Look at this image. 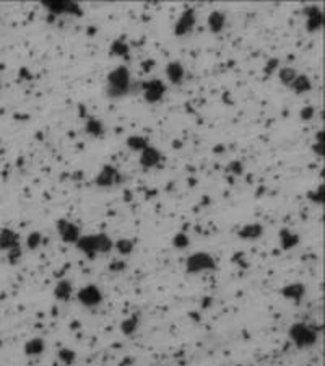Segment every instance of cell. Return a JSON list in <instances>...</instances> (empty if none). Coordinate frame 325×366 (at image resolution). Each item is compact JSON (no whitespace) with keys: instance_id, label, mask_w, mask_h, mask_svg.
Wrapping results in <instances>:
<instances>
[{"instance_id":"16","label":"cell","mask_w":325,"mask_h":366,"mask_svg":"<svg viewBox=\"0 0 325 366\" xmlns=\"http://www.w3.org/2000/svg\"><path fill=\"white\" fill-rule=\"evenodd\" d=\"M278 241H280V246H281L283 251H291V249L298 247L301 238H299V235H298V233H294L293 230L283 228L278 233Z\"/></svg>"},{"instance_id":"35","label":"cell","mask_w":325,"mask_h":366,"mask_svg":"<svg viewBox=\"0 0 325 366\" xmlns=\"http://www.w3.org/2000/svg\"><path fill=\"white\" fill-rule=\"evenodd\" d=\"M312 152L315 153V156L323 158L325 156V142H315L312 145Z\"/></svg>"},{"instance_id":"28","label":"cell","mask_w":325,"mask_h":366,"mask_svg":"<svg viewBox=\"0 0 325 366\" xmlns=\"http://www.w3.org/2000/svg\"><path fill=\"white\" fill-rule=\"evenodd\" d=\"M298 77V70L294 67H281L278 69V78L285 87H289L293 80Z\"/></svg>"},{"instance_id":"8","label":"cell","mask_w":325,"mask_h":366,"mask_svg":"<svg viewBox=\"0 0 325 366\" xmlns=\"http://www.w3.org/2000/svg\"><path fill=\"white\" fill-rule=\"evenodd\" d=\"M197 23V13L194 8H187V10L182 12V15L179 16V20L174 24V35L178 38H182L189 35L190 31L195 28Z\"/></svg>"},{"instance_id":"14","label":"cell","mask_w":325,"mask_h":366,"mask_svg":"<svg viewBox=\"0 0 325 366\" xmlns=\"http://www.w3.org/2000/svg\"><path fill=\"white\" fill-rule=\"evenodd\" d=\"M20 247V236L18 233L12 228H2L0 230V251L10 252L12 249Z\"/></svg>"},{"instance_id":"21","label":"cell","mask_w":325,"mask_h":366,"mask_svg":"<svg viewBox=\"0 0 325 366\" xmlns=\"http://www.w3.org/2000/svg\"><path fill=\"white\" fill-rule=\"evenodd\" d=\"M138 326H140L138 314H132V316H129V318H126L121 322V332L124 335L130 337V335H133L138 330Z\"/></svg>"},{"instance_id":"4","label":"cell","mask_w":325,"mask_h":366,"mask_svg":"<svg viewBox=\"0 0 325 366\" xmlns=\"http://www.w3.org/2000/svg\"><path fill=\"white\" fill-rule=\"evenodd\" d=\"M77 299L80 301V304L85 307H96L103 303L104 295H103V290L98 285L90 284V285H85L83 288L78 290Z\"/></svg>"},{"instance_id":"24","label":"cell","mask_w":325,"mask_h":366,"mask_svg":"<svg viewBox=\"0 0 325 366\" xmlns=\"http://www.w3.org/2000/svg\"><path fill=\"white\" fill-rule=\"evenodd\" d=\"M96 247H98V254H107L114 249V241L111 239V236H107L106 233H96Z\"/></svg>"},{"instance_id":"25","label":"cell","mask_w":325,"mask_h":366,"mask_svg":"<svg viewBox=\"0 0 325 366\" xmlns=\"http://www.w3.org/2000/svg\"><path fill=\"white\" fill-rule=\"evenodd\" d=\"M114 249L121 256H130L133 252V249H135V243H133L130 238H121L114 243Z\"/></svg>"},{"instance_id":"18","label":"cell","mask_w":325,"mask_h":366,"mask_svg":"<svg viewBox=\"0 0 325 366\" xmlns=\"http://www.w3.org/2000/svg\"><path fill=\"white\" fill-rule=\"evenodd\" d=\"M72 295H73V284L70 280L64 278L61 281H57V285L54 288V296L59 299V301H69Z\"/></svg>"},{"instance_id":"37","label":"cell","mask_w":325,"mask_h":366,"mask_svg":"<svg viewBox=\"0 0 325 366\" xmlns=\"http://www.w3.org/2000/svg\"><path fill=\"white\" fill-rule=\"evenodd\" d=\"M153 65H155V61H146V62H143V70L145 72H150L153 69Z\"/></svg>"},{"instance_id":"33","label":"cell","mask_w":325,"mask_h":366,"mask_svg":"<svg viewBox=\"0 0 325 366\" xmlns=\"http://www.w3.org/2000/svg\"><path fill=\"white\" fill-rule=\"evenodd\" d=\"M314 116H315V107L314 106H304L301 112H299V118H301L303 121H311L314 119Z\"/></svg>"},{"instance_id":"9","label":"cell","mask_w":325,"mask_h":366,"mask_svg":"<svg viewBox=\"0 0 325 366\" xmlns=\"http://www.w3.org/2000/svg\"><path fill=\"white\" fill-rule=\"evenodd\" d=\"M306 15V30L309 33H315L323 26V12L317 5H309L304 8Z\"/></svg>"},{"instance_id":"32","label":"cell","mask_w":325,"mask_h":366,"mask_svg":"<svg viewBox=\"0 0 325 366\" xmlns=\"http://www.w3.org/2000/svg\"><path fill=\"white\" fill-rule=\"evenodd\" d=\"M189 244H190V238H189V235H186V233H176V235L172 236V246L179 249V251L189 247Z\"/></svg>"},{"instance_id":"2","label":"cell","mask_w":325,"mask_h":366,"mask_svg":"<svg viewBox=\"0 0 325 366\" xmlns=\"http://www.w3.org/2000/svg\"><path fill=\"white\" fill-rule=\"evenodd\" d=\"M130 85H132L130 72L127 67L121 65V67L114 69L112 72H109V75H107L106 93L111 99H121L130 93Z\"/></svg>"},{"instance_id":"22","label":"cell","mask_w":325,"mask_h":366,"mask_svg":"<svg viewBox=\"0 0 325 366\" xmlns=\"http://www.w3.org/2000/svg\"><path fill=\"white\" fill-rule=\"evenodd\" d=\"M69 4L70 2H65V0H46V2H43L46 10L52 15H67Z\"/></svg>"},{"instance_id":"11","label":"cell","mask_w":325,"mask_h":366,"mask_svg":"<svg viewBox=\"0 0 325 366\" xmlns=\"http://www.w3.org/2000/svg\"><path fill=\"white\" fill-rule=\"evenodd\" d=\"M161 160H163V155L160 153V150L152 145H148L143 152L140 153V164H141V168H145V170L156 168V166L161 163Z\"/></svg>"},{"instance_id":"31","label":"cell","mask_w":325,"mask_h":366,"mask_svg":"<svg viewBox=\"0 0 325 366\" xmlns=\"http://www.w3.org/2000/svg\"><path fill=\"white\" fill-rule=\"evenodd\" d=\"M57 356H59V360L67 366H72L75 360H77V353H75V350H72V348H61Z\"/></svg>"},{"instance_id":"12","label":"cell","mask_w":325,"mask_h":366,"mask_svg":"<svg viewBox=\"0 0 325 366\" xmlns=\"http://www.w3.org/2000/svg\"><path fill=\"white\" fill-rule=\"evenodd\" d=\"M77 249L78 251L86 257V259L93 261L98 254V247H96V238L95 235H85V236H80V239L77 241Z\"/></svg>"},{"instance_id":"38","label":"cell","mask_w":325,"mask_h":366,"mask_svg":"<svg viewBox=\"0 0 325 366\" xmlns=\"http://www.w3.org/2000/svg\"><path fill=\"white\" fill-rule=\"evenodd\" d=\"M0 90H2V83H0Z\"/></svg>"},{"instance_id":"3","label":"cell","mask_w":325,"mask_h":366,"mask_svg":"<svg viewBox=\"0 0 325 366\" xmlns=\"http://www.w3.org/2000/svg\"><path fill=\"white\" fill-rule=\"evenodd\" d=\"M216 270V261L212 254L198 251L194 252L187 257L186 261V272L190 273V275H195V273H205V272H213Z\"/></svg>"},{"instance_id":"7","label":"cell","mask_w":325,"mask_h":366,"mask_svg":"<svg viewBox=\"0 0 325 366\" xmlns=\"http://www.w3.org/2000/svg\"><path fill=\"white\" fill-rule=\"evenodd\" d=\"M57 224V233H59L61 239L64 241L65 244H77V241L80 239L81 233H80V228L75 224L73 221L70 220H65V218H61L55 221Z\"/></svg>"},{"instance_id":"17","label":"cell","mask_w":325,"mask_h":366,"mask_svg":"<svg viewBox=\"0 0 325 366\" xmlns=\"http://www.w3.org/2000/svg\"><path fill=\"white\" fill-rule=\"evenodd\" d=\"M44 350H46V342H44V339H41V337L29 339L23 347V352L26 356H39L44 353Z\"/></svg>"},{"instance_id":"5","label":"cell","mask_w":325,"mask_h":366,"mask_svg":"<svg viewBox=\"0 0 325 366\" xmlns=\"http://www.w3.org/2000/svg\"><path fill=\"white\" fill-rule=\"evenodd\" d=\"M141 93H143L145 101L150 104H156L160 103L164 93H166V85L160 80V78H153L141 83Z\"/></svg>"},{"instance_id":"20","label":"cell","mask_w":325,"mask_h":366,"mask_svg":"<svg viewBox=\"0 0 325 366\" xmlns=\"http://www.w3.org/2000/svg\"><path fill=\"white\" fill-rule=\"evenodd\" d=\"M294 91L296 95H303V93H309V91L312 90V81L311 78L307 77V75L304 73H298V77L293 80V83L288 87Z\"/></svg>"},{"instance_id":"13","label":"cell","mask_w":325,"mask_h":366,"mask_svg":"<svg viewBox=\"0 0 325 366\" xmlns=\"http://www.w3.org/2000/svg\"><path fill=\"white\" fill-rule=\"evenodd\" d=\"M164 73H166V78L169 80V83H172V85H181L186 77V69L179 61H171L166 64Z\"/></svg>"},{"instance_id":"30","label":"cell","mask_w":325,"mask_h":366,"mask_svg":"<svg viewBox=\"0 0 325 366\" xmlns=\"http://www.w3.org/2000/svg\"><path fill=\"white\" fill-rule=\"evenodd\" d=\"M43 243H44V238H43V235H41L39 231H33V233H29V235H28L26 246H28V249H31V251H36V249H39Z\"/></svg>"},{"instance_id":"29","label":"cell","mask_w":325,"mask_h":366,"mask_svg":"<svg viewBox=\"0 0 325 366\" xmlns=\"http://www.w3.org/2000/svg\"><path fill=\"white\" fill-rule=\"evenodd\" d=\"M307 199H309L312 204L323 207V204H325V186L319 184L315 189L309 190V192H307Z\"/></svg>"},{"instance_id":"27","label":"cell","mask_w":325,"mask_h":366,"mask_svg":"<svg viewBox=\"0 0 325 366\" xmlns=\"http://www.w3.org/2000/svg\"><path fill=\"white\" fill-rule=\"evenodd\" d=\"M109 52L115 57H129L130 47L124 39H115V41H112V44L109 47Z\"/></svg>"},{"instance_id":"1","label":"cell","mask_w":325,"mask_h":366,"mask_svg":"<svg viewBox=\"0 0 325 366\" xmlns=\"http://www.w3.org/2000/svg\"><path fill=\"white\" fill-rule=\"evenodd\" d=\"M288 337L293 345L299 350H307L312 348L319 342V332L315 326H311L307 322H294L289 326Z\"/></svg>"},{"instance_id":"36","label":"cell","mask_w":325,"mask_h":366,"mask_svg":"<svg viewBox=\"0 0 325 366\" xmlns=\"http://www.w3.org/2000/svg\"><path fill=\"white\" fill-rule=\"evenodd\" d=\"M229 170L234 173V174H241L244 168H243V164H241L239 161H232V163L229 164Z\"/></svg>"},{"instance_id":"15","label":"cell","mask_w":325,"mask_h":366,"mask_svg":"<svg viewBox=\"0 0 325 366\" xmlns=\"http://www.w3.org/2000/svg\"><path fill=\"white\" fill-rule=\"evenodd\" d=\"M263 224L262 223H246L243 228L238 231V236L244 241H257L263 236Z\"/></svg>"},{"instance_id":"26","label":"cell","mask_w":325,"mask_h":366,"mask_svg":"<svg viewBox=\"0 0 325 366\" xmlns=\"http://www.w3.org/2000/svg\"><path fill=\"white\" fill-rule=\"evenodd\" d=\"M126 145L132 150V152L141 153L150 144H148V140H146L145 137H141V135H130V137H127V140H126Z\"/></svg>"},{"instance_id":"34","label":"cell","mask_w":325,"mask_h":366,"mask_svg":"<svg viewBox=\"0 0 325 366\" xmlns=\"http://www.w3.org/2000/svg\"><path fill=\"white\" fill-rule=\"evenodd\" d=\"M278 67H280V61L278 59H270L269 62H267V65H265V73H273L275 70H278Z\"/></svg>"},{"instance_id":"10","label":"cell","mask_w":325,"mask_h":366,"mask_svg":"<svg viewBox=\"0 0 325 366\" xmlns=\"http://www.w3.org/2000/svg\"><path fill=\"white\" fill-rule=\"evenodd\" d=\"M281 296L293 303H301L303 298L306 296V285L301 281H294V284H288L280 290Z\"/></svg>"},{"instance_id":"23","label":"cell","mask_w":325,"mask_h":366,"mask_svg":"<svg viewBox=\"0 0 325 366\" xmlns=\"http://www.w3.org/2000/svg\"><path fill=\"white\" fill-rule=\"evenodd\" d=\"M85 132L91 137H103L104 135V124L98 118H88L85 122Z\"/></svg>"},{"instance_id":"6","label":"cell","mask_w":325,"mask_h":366,"mask_svg":"<svg viewBox=\"0 0 325 366\" xmlns=\"http://www.w3.org/2000/svg\"><path fill=\"white\" fill-rule=\"evenodd\" d=\"M122 182V176L117 168H114L111 164H104L101 171L98 173V176L95 179V184L98 187H103V189H109V187H114Z\"/></svg>"},{"instance_id":"19","label":"cell","mask_w":325,"mask_h":366,"mask_svg":"<svg viewBox=\"0 0 325 366\" xmlns=\"http://www.w3.org/2000/svg\"><path fill=\"white\" fill-rule=\"evenodd\" d=\"M224 24H226V15L220 10H215L208 15V28L213 33V35H218L224 30Z\"/></svg>"}]
</instances>
